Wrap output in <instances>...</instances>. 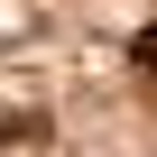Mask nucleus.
Here are the masks:
<instances>
[{
	"mask_svg": "<svg viewBox=\"0 0 157 157\" xmlns=\"http://www.w3.org/2000/svg\"><path fill=\"white\" fill-rule=\"evenodd\" d=\"M129 65H139V74H148V83H157V19H148V28L129 37Z\"/></svg>",
	"mask_w": 157,
	"mask_h": 157,
	"instance_id": "1",
	"label": "nucleus"
}]
</instances>
